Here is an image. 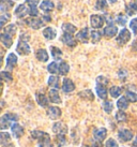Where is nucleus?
Instances as JSON below:
<instances>
[{
    "label": "nucleus",
    "instance_id": "nucleus-8",
    "mask_svg": "<svg viewBox=\"0 0 137 147\" xmlns=\"http://www.w3.org/2000/svg\"><path fill=\"white\" fill-rule=\"evenodd\" d=\"M52 131L56 133L57 135L59 134H63L64 135L68 131V128L63 123H55L54 127H52Z\"/></svg>",
    "mask_w": 137,
    "mask_h": 147
},
{
    "label": "nucleus",
    "instance_id": "nucleus-47",
    "mask_svg": "<svg viewBox=\"0 0 137 147\" xmlns=\"http://www.w3.org/2000/svg\"><path fill=\"white\" fill-rule=\"evenodd\" d=\"M97 84L106 86L107 84H108V80H107L106 78H104V76H99V78H97Z\"/></svg>",
    "mask_w": 137,
    "mask_h": 147
},
{
    "label": "nucleus",
    "instance_id": "nucleus-20",
    "mask_svg": "<svg viewBox=\"0 0 137 147\" xmlns=\"http://www.w3.org/2000/svg\"><path fill=\"white\" fill-rule=\"evenodd\" d=\"M40 9L44 12H50L52 9H54V3H52L50 0H44L42 1L40 4Z\"/></svg>",
    "mask_w": 137,
    "mask_h": 147
},
{
    "label": "nucleus",
    "instance_id": "nucleus-24",
    "mask_svg": "<svg viewBox=\"0 0 137 147\" xmlns=\"http://www.w3.org/2000/svg\"><path fill=\"white\" fill-rule=\"evenodd\" d=\"M62 30L64 31V33H68V34H73L76 32V27L74 25L70 24V23H64L62 25Z\"/></svg>",
    "mask_w": 137,
    "mask_h": 147
},
{
    "label": "nucleus",
    "instance_id": "nucleus-17",
    "mask_svg": "<svg viewBox=\"0 0 137 147\" xmlns=\"http://www.w3.org/2000/svg\"><path fill=\"white\" fill-rule=\"evenodd\" d=\"M12 132H13V135L17 138V139H19L21 135L24 134V128L18 125V123H14L12 126Z\"/></svg>",
    "mask_w": 137,
    "mask_h": 147
},
{
    "label": "nucleus",
    "instance_id": "nucleus-35",
    "mask_svg": "<svg viewBox=\"0 0 137 147\" xmlns=\"http://www.w3.org/2000/svg\"><path fill=\"white\" fill-rule=\"evenodd\" d=\"M109 94H110V96H111L113 98H117L121 94V88L118 87V86H113V87L109 89Z\"/></svg>",
    "mask_w": 137,
    "mask_h": 147
},
{
    "label": "nucleus",
    "instance_id": "nucleus-51",
    "mask_svg": "<svg viewBox=\"0 0 137 147\" xmlns=\"http://www.w3.org/2000/svg\"><path fill=\"white\" fill-rule=\"evenodd\" d=\"M125 76H126V71L125 70H120L119 71V78H122V81H124Z\"/></svg>",
    "mask_w": 137,
    "mask_h": 147
},
{
    "label": "nucleus",
    "instance_id": "nucleus-13",
    "mask_svg": "<svg viewBox=\"0 0 137 147\" xmlns=\"http://www.w3.org/2000/svg\"><path fill=\"white\" fill-rule=\"evenodd\" d=\"M17 63V57L15 54L13 53H10L9 54L8 58H7V67H8V69L12 70Z\"/></svg>",
    "mask_w": 137,
    "mask_h": 147
},
{
    "label": "nucleus",
    "instance_id": "nucleus-55",
    "mask_svg": "<svg viewBox=\"0 0 137 147\" xmlns=\"http://www.w3.org/2000/svg\"><path fill=\"white\" fill-rule=\"evenodd\" d=\"M94 147H102V145L100 143H95L94 144Z\"/></svg>",
    "mask_w": 137,
    "mask_h": 147
},
{
    "label": "nucleus",
    "instance_id": "nucleus-49",
    "mask_svg": "<svg viewBox=\"0 0 137 147\" xmlns=\"http://www.w3.org/2000/svg\"><path fill=\"white\" fill-rule=\"evenodd\" d=\"M105 147H118V144L113 139H109V140H107Z\"/></svg>",
    "mask_w": 137,
    "mask_h": 147
},
{
    "label": "nucleus",
    "instance_id": "nucleus-40",
    "mask_svg": "<svg viewBox=\"0 0 137 147\" xmlns=\"http://www.w3.org/2000/svg\"><path fill=\"white\" fill-rule=\"evenodd\" d=\"M47 70H48V72H50L52 74H55V73H57V72H59V65H57L56 62H52V63L48 65Z\"/></svg>",
    "mask_w": 137,
    "mask_h": 147
},
{
    "label": "nucleus",
    "instance_id": "nucleus-2",
    "mask_svg": "<svg viewBox=\"0 0 137 147\" xmlns=\"http://www.w3.org/2000/svg\"><path fill=\"white\" fill-rule=\"evenodd\" d=\"M130 39H131V32L128 29H122L117 38V43L119 45H124L129 42Z\"/></svg>",
    "mask_w": 137,
    "mask_h": 147
},
{
    "label": "nucleus",
    "instance_id": "nucleus-50",
    "mask_svg": "<svg viewBox=\"0 0 137 147\" xmlns=\"http://www.w3.org/2000/svg\"><path fill=\"white\" fill-rule=\"evenodd\" d=\"M130 27H131V29L134 31V33L137 36V18H135V20H133V21L131 22Z\"/></svg>",
    "mask_w": 137,
    "mask_h": 147
},
{
    "label": "nucleus",
    "instance_id": "nucleus-28",
    "mask_svg": "<svg viewBox=\"0 0 137 147\" xmlns=\"http://www.w3.org/2000/svg\"><path fill=\"white\" fill-rule=\"evenodd\" d=\"M36 101L43 107H46L47 104H48V100H47V98L43 94H36Z\"/></svg>",
    "mask_w": 137,
    "mask_h": 147
},
{
    "label": "nucleus",
    "instance_id": "nucleus-22",
    "mask_svg": "<svg viewBox=\"0 0 137 147\" xmlns=\"http://www.w3.org/2000/svg\"><path fill=\"white\" fill-rule=\"evenodd\" d=\"M49 100L52 101V103H60L61 99L60 96H59V92L57 89H52L49 91Z\"/></svg>",
    "mask_w": 137,
    "mask_h": 147
},
{
    "label": "nucleus",
    "instance_id": "nucleus-5",
    "mask_svg": "<svg viewBox=\"0 0 137 147\" xmlns=\"http://www.w3.org/2000/svg\"><path fill=\"white\" fill-rule=\"evenodd\" d=\"M90 23H91V26L93 28H101L103 24H104V18L100 15H95L93 14L90 17Z\"/></svg>",
    "mask_w": 137,
    "mask_h": 147
},
{
    "label": "nucleus",
    "instance_id": "nucleus-41",
    "mask_svg": "<svg viewBox=\"0 0 137 147\" xmlns=\"http://www.w3.org/2000/svg\"><path fill=\"white\" fill-rule=\"evenodd\" d=\"M1 78L3 80L4 82H12V75H11V73L10 72H7V71H2L1 72Z\"/></svg>",
    "mask_w": 137,
    "mask_h": 147
},
{
    "label": "nucleus",
    "instance_id": "nucleus-45",
    "mask_svg": "<svg viewBox=\"0 0 137 147\" xmlns=\"http://www.w3.org/2000/svg\"><path fill=\"white\" fill-rule=\"evenodd\" d=\"M9 20H10V14H8V13L2 14V15H1V17H0V25H1V27H3L4 24H5Z\"/></svg>",
    "mask_w": 137,
    "mask_h": 147
},
{
    "label": "nucleus",
    "instance_id": "nucleus-7",
    "mask_svg": "<svg viewBox=\"0 0 137 147\" xmlns=\"http://www.w3.org/2000/svg\"><path fill=\"white\" fill-rule=\"evenodd\" d=\"M47 116L50 119H57L61 116V111L59 107L56 106H50L47 109Z\"/></svg>",
    "mask_w": 137,
    "mask_h": 147
},
{
    "label": "nucleus",
    "instance_id": "nucleus-23",
    "mask_svg": "<svg viewBox=\"0 0 137 147\" xmlns=\"http://www.w3.org/2000/svg\"><path fill=\"white\" fill-rule=\"evenodd\" d=\"M36 56L38 58V60H40L42 62H46L48 60V54H47V52L45 49H39L36 52Z\"/></svg>",
    "mask_w": 137,
    "mask_h": 147
},
{
    "label": "nucleus",
    "instance_id": "nucleus-31",
    "mask_svg": "<svg viewBox=\"0 0 137 147\" xmlns=\"http://www.w3.org/2000/svg\"><path fill=\"white\" fill-rule=\"evenodd\" d=\"M68 71H70V65L65 61L61 62L60 65H59V73L61 75H65V74L68 73Z\"/></svg>",
    "mask_w": 137,
    "mask_h": 147
},
{
    "label": "nucleus",
    "instance_id": "nucleus-4",
    "mask_svg": "<svg viewBox=\"0 0 137 147\" xmlns=\"http://www.w3.org/2000/svg\"><path fill=\"white\" fill-rule=\"evenodd\" d=\"M16 51L17 53L20 54V55H28V54H30V46L25 41L19 40L16 46Z\"/></svg>",
    "mask_w": 137,
    "mask_h": 147
},
{
    "label": "nucleus",
    "instance_id": "nucleus-34",
    "mask_svg": "<svg viewBox=\"0 0 137 147\" xmlns=\"http://www.w3.org/2000/svg\"><path fill=\"white\" fill-rule=\"evenodd\" d=\"M10 140H11V135L9 134V133H7V132H1L0 133V142H1L2 145L9 144Z\"/></svg>",
    "mask_w": 137,
    "mask_h": 147
},
{
    "label": "nucleus",
    "instance_id": "nucleus-26",
    "mask_svg": "<svg viewBox=\"0 0 137 147\" xmlns=\"http://www.w3.org/2000/svg\"><path fill=\"white\" fill-rule=\"evenodd\" d=\"M78 96H79V97H81L83 99H86V100H90V101H92L93 99H94L93 92L90 89L83 90V91H81V92L78 94Z\"/></svg>",
    "mask_w": 137,
    "mask_h": 147
},
{
    "label": "nucleus",
    "instance_id": "nucleus-10",
    "mask_svg": "<svg viewBox=\"0 0 137 147\" xmlns=\"http://www.w3.org/2000/svg\"><path fill=\"white\" fill-rule=\"evenodd\" d=\"M61 41L63 42L65 45L70 46V47H74L76 45V40L72 37V34H68V33H64L61 37Z\"/></svg>",
    "mask_w": 137,
    "mask_h": 147
},
{
    "label": "nucleus",
    "instance_id": "nucleus-30",
    "mask_svg": "<svg viewBox=\"0 0 137 147\" xmlns=\"http://www.w3.org/2000/svg\"><path fill=\"white\" fill-rule=\"evenodd\" d=\"M50 52H52V56L54 57V59H60L61 56H62V52H61L60 49H58L56 46H50Z\"/></svg>",
    "mask_w": 137,
    "mask_h": 147
},
{
    "label": "nucleus",
    "instance_id": "nucleus-9",
    "mask_svg": "<svg viewBox=\"0 0 137 147\" xmlns=\"http://www.w3.org/2000/svg\"><path fill=\"white\" fill-rule=\"evenodd\" d=\"M118 32V29L116 26H113V25H108L107 27H105L104 30H103V33H104L105 37L107 38H113L115 37Z\"/></svg>",
    "mask_w": 137,
    "mask_h": 147
},
{
    "label": "nucleus",
    "instance_id": "nucleus-14",
    "mask_svg": "<svg viewBox=\"0 0 137 147\" xmlns=\"http://www.w3.org/2000/svg\"><path fill=\"white\" fill-rule=\"evenodd\" d=\"M88 33H89V30L87 27H86V28H83L79 32L77 33L76 39L79 40L81 42H83V43H87V42H88Z\"/></svg>",
    "mask_w": 137,
    "mask_h": 147
},
{
    "label": "nucleus",
    "instance_id": "nucleus-38",
    "mask_svg": "<svg viewBox=\"0 0 137 147\" xmlns=\"http://www.w3.org/2000/svg\"><path fill=\"white\" fill-rule=\"evenodd\" d=\"M107 8V1L106 0H97V4H95V9L97 10H100V11H103Z\"/></svg>",
    "mask_w": 137,
    "mask_h": 147
},
{
    "label": "nucleus",
    "instance_id": "nucleus-1",
    "mask_svg": "<svg viewBox=\"0 0 137 147\" xmlns=\"http://www.w3.org/2000/svg\"><path fill=\"white\" fill-rule=\"evenodd\" d=\"M31 134L34 139L39 140V144H40V147H52V142H50V138L47 133H45L43 131H39V130H33L31 132Z\"/></svg>",
    "mask_w": 137,
    "mask_h": 147
},
{
    "label": "nucleus",
    "instance_id": "nucleus-54",
    "mask_svg": "<svg viewBox=\"0 0 137 147\" xmlns=\"http://www.w3.org/2000/svg\"><path fill=\"white\" fill-rule=\"evenodd\" d=\"M43 18H44V20L46 22H49V21H50V17H49V16H44Z\"/></svg>",
    "mask_w": 137,
    "mask_h": 147
},
{
    "label": "nucleus",
    "instance_id": "nucleus-32",
    "mask_svg": "<svg viewBox=\"0 0 137 147\" xmlns=\"http://www.w3.org/2000/svg\"><path fill=\"white\" fill-rule=\"evenodd\" d=\"M11 126V120H9L5 116H2L1 119H0V129L1 130H4L9 127Z\"/></svg>",
    "mask_w": 137,
    "mask_h": 147
},
{
    "label": "nucleus",
    "instance_id": "nucleus-58",
    "mask_svg": "<svg viewBox=\"0 0 137 147\" xmlns=\"http://www.w3.org/2000/svg\"><path fill=\"white\" fill-rule=\"evenodd\" d=\"M134 1H135V3H136V4H137V0H134Z\"/></svg>",
    "mask_w": 137,
    "mask_h": 147
},
{
    "label": "nucleus",
    "instance_id": "nucleus-39",
    "mask_svg": "<svg viewBox=\"0 0 137 147\" xmlns=\"http://www.w3.org/2000/svg\"><path fill=\"white\" fill-rule=\"evenodd\" d=\"M101 37H102V33L100 31H97V30H93L92 32H91V39H92L93 43H97V42L100 41Z\"/></svg>",
    "mask_w": 137,
    "mask_h": 147
},
{
    "label": "nucleus",
    "instance_id": "nucleus-44",
    "mask_svg": "<svg viewBox=\"0 0 137 147\" xmlns=\"http://www.w3.org/2000/svg\"><path fill=\"white\" fill-rule=\"evenodd\" d=\"M116 21H117V23L119 25L124 26V25L126 24V16L123 15V14H119V15L117 16V18H116Z\"/></svg>",
    "mask_w": 137,
    "mask_h": 147
},
{
    "label": "nucleus",
    "instance_id": "nucleus-25",
    "mask_svg": "<svg viewBox=\"0 0 137 147\" xmlns=\"http://www.w3.org/2000/svg\"><path fill=\"white\" fill-rule=\"evenodd\" d=\"M97 94L101 99L107 98V90H106V88H105L104 85L97 84Z\"/></svg>",
    "mask_w": 137,
    "mask_h": 147
},
{
    "label": "nucleus",
    "instance_id": "nucleus-56",
    "mask_svg": "<svg viewBox=\"0 0 137 147\" xmlns=\"http://www.w3.org/2000/svg\"><path fill=\"white\" fill-rule=\"evenodd\" d=\"M116 1H117V0H109V2H110V3H115Z\"/></svg>",
    "mask_w": 137,
    "mask_h": 147
},
{
    "label": "nucleus",
    "instance_id": "nucleus-48",
    "mask_svg": "<svg viewBox=\"0 0 137 147\" xmlns=\"http://www.w3.org/2000/svg\"><path fill=\"white\" fill-rule=\"evenodd\" d=\"M64 143H65L64 135H63V134L57 135V144H58V146H62Z\"/></svg>",
    "mask_w": 137,
    "mask_h": 147
},
{
    "label": "nucleus",
    "instance_id": "nucleus-57",
    "mask_svg": "<svg viewBox=\"0 0 137 147\" xmlns=\"http://www.w3.org/2000/svg\"><path fill=\"white\" fill-rule=\"evenodd\" d=\"M81 147H90V146H89V145H83Z\"/></svg>",
    "mask_w": 137,
    "mask_h": 147
},
{
    "label": "nucleus",
    "instance_id": "nucleus-12",
    "mask_svg": "<svg viewBox=\"0 0 137 147\" xmlns=\"http://www.w3.org/2000/svg\"><path fill=\"white\" fill-rule=\"evenodd\" d=\"M118 136L120 138V140L122 142H128V141H130V140L133 138V132L131 130L124 129V130H121L118 133Z\"/></svg>",
    "mask_w": 137,
    "mask_h": 147
},
{
    "label": "nucleus",
    "instance_id": "nucleus-37",
    "mask_svg": "<svg viewBox=\"0 0 137 147\" xmlns=\"http://www.w3.org/2000/svg\"><path fill=\"white\" fill-rule=\"evenodd\" d=\"M3 32L8 33L10 36L15 34V32H16V26H15V25H9L8 27L3 28Z\"/></svg>",
    "mask_w": 137,
    "mask_h": 147
},
{
    "label": "nucleus",
    "instance_id": "nucleus-3",
    "mask_svg": "<svg viewBox=\"0 0 137 147\" xmlns=\"http://www.w3.org/2000/svg\"><path fill=\"white\" fill-rule=\"evenodd\" d=\"M26 23L28 25L30 28L32 29H40L43 27V25H44V21H41L39 18H36V17H31V18H28V20H26Z\"/></svg>",
    "mask_w": 137,
    "mask_h": 147
},
{
    "label": "nucleus",
    "instance_id": "nucleus-19",
    "mask_svg": "<svg viewBox=\"0 0 137 147\" xmlns=\"http://www.w3.org/2000/svg\"><path fill=\"white\" fill-rule=\"evenodd\" d=\"M28 12H29L28 9L26 8V5H24V4H19V5L16 8V10H15V14H16V16L19 17V18L25 17L26 15H27V13Z\"/></svg>",
    "mask_w": 137,
    "mask_h": 147
},
{
    "label": "nucleus",
    "instance_id": "nucleus-43",
    "mask_svg": "<svg viewBox=\"0 0 137 147\" xmlns=\"http://www.w3.org/2000/svg\"><path fill=\"white\" fill-rule=\"evenodd\" d=\"M103 109H104V111L106 113H111V111H113V103L109 102V101H105V102L103 103Z\"/></svg>",
    "mask_w": 137,
    "mask_h": 147
},
{
    "label": "nucleus",
    "instance_id": "nucleus-11",
    "mask_svg": "<svg viewBox=\"0 0 137 147\" xmlns=\"http://www.w3.org/2000/svg\"><path fill=\"white\" fill-rule=\"evenodd\" d=\"M75 89V85L72 82V80L70 78H64L63 80V84H62V90L64 92H72Z\"/></svg>",
    "mask_w": 137,
    "mask_h": 147
},
{
    "label": "nucleus",
    "instance_id": "nucleus-33",
    "mask_svg": "<svg viewBox=\"0 0 137 147\" xmlns=\"http://www.w3.org/2000/svg\"><path fill=\"white\" fill-rule=\"evenodd\" d=\"M60 83V81H59V78L58 76H50V78H48V85L52 86V87H54V88H58L59 87V84Z\"/></svg>",
    "mask_w": 137,
    "mask_h": 147
},
{
    "label": "nucleus",
    "instance_id": "nucleus-46",
    "mask_svg": "<svg viewBox=\"0 0 137 147\" xmlns=\"http://www.w3.org/2000/svg\"><path fill=\"white\" fill-rule=\"evenodd\" d=\"M9 120H11V121H17L18 120V116L16 114H13V113H7V114L4 115Z\"/></svg>",
    "mask_w": 137,
    "mask_h": 147
},
{
    "label": "nucleus",
    "instance_id": "nucleus-52",
    "mask_svg": "<svg viewBox=\"0 0 137 147\" xmlns=\"http://www.w3.org/2000/svg\"><path fill=\"white\" fill-rule=\"evenodd\" d=\"M132 146H133V147H137V138L135 139V141L133 142V144H132Z\"/></svg>",
    "mask_w": 137,
    "mask_h": 147
},
{
    "label": "nucleus",
    "instance_id": "nucleus-29",
    "mask_svg": "<svg viewBox=\"0 0 137 147\" xmlns=\"http://www.w3.org/2000/svg\"><path fill=\"white\" fill-rule=\"evenodd\" d=\"M117 106L119 107V110H126L129 107V102H128V99L126 97H122L118 100Z\"/></svg>",
    "mask_w": 137,
    "mask_h": 147
},
{
    "label": "nucleus",
    "instance_id": "nucleus-21",
    "mask_svg": "<svg viewBox=\"0 0 137 147\" xmlns=\"http://www.w3.org/2000/svg\"><path fill=\"white\" fill-rule=\"evenodd\" d=\"M43 36L47 40H52V39H55V37H56V30L54 28H52V27H47V28H45L43 30Z\"/></svg>",
    "mask_w": 137,
    "mask_h": 147
},
{
    "label": "nucleus",
    "instance_id": "nucleus-6",
    "mask_svg": "<svg viewBox=\"0 0 137 147\" xmlns=\"http://www.w3.org/2000/svg\"><path fill=\"white\" fill-rule=\"evenodd\" d=\"M26 2L29 4V14L32 17L38 16L39 12H38L36 5L39 3V0H26Z\"/></svg>",
    "mask_w": 137,
    "mask_h": 147
},
{
    "label": "nucleus",
    "instance_id": "nucleus-53",
    "mask_svg": "<svg viewBox=\"0 0 137 147\" xmlns=\"http://www.w3.org/2000/svg\"><path fill=\"white\" fill-rule=\"evenodd\" d=\"M2 147H14L12 144H5V145H2Z\"/></svg>",
    "mask_w": 137,
    "mask_h": 147
},
{
    "label": "nucleus",
    "instance_id": "nucleus-18",
    "mask_svg": "<svg viewBox=\"0 0 137 147\" xmlns=\"http://www.w3.org/2000/svg\"><path fill=\"white\" fill-rule=\"evenodd\" d=\"M13 5H14V2H13L12 0H1V1H0V10H1L2 12L9 11Z\"/></svg>",
    "mask_w": 137,
    "mask_h": 147
},
{
    "label": "nucleus",
    "instance_id": "nucleus-36",
    "mask_svg": "<svg viewBox=\"0 0 137 147\" xmlns=\"http://www.w3.org/2000/svg\"><path fill=\"white\" fill-rule=\"evenodd\" d=\"M116 119H117L119 123H124V121H126V119H128V116H126V114H125L124 112L119 111V112H117V114H116Z\"/></svg>",
    "mask_w": 137,
    "mask_h": 147
},
{
    "label": "nucleus",
    "instance_id": "nucleus-15",
    "mask_svg": "<svg viewBox=\"0 0 137 147\" xmlns=\"http://www.w3.org/2000/svg\"><path fill=\"white\" fill-rule=\"evenodd\" d=\"M93 135L97 141H103L107 135V130L105 128H101V129H95L93 131Z\"/></svg>",
    "mask_w": 137,
    "mask_h": 147
},
{
    "label": "nucleus",
    "instance_id": "nucleus-27",
    "mask_svg": "<svg viewBox=\"0 0 137 147\" xmlns=\"http://www.w3.org/2000/svg\"><path fill=\"white\" fill-rule=\"evenodd\" d=\"M125 11H126L129 16H132L137 12V4L135 2H131L125 7Z\"/></svg>",
    "mask_w": 137,
    "mask_h": 147
},
{
    "label": "nucleus",
    "instance_id": "nucleus-42",
    "mask_svg": "<svg viewBox=\"0 0 137 147\" xmlns=\"http://www.w3.org/2000/svg\"><path fill=\"white\" fill-rule=\"evenodd\" d=\"M126 99L131 102H137V94L132 91H126Z\"/></svg>",
    "mask_w": 137,
    "mask_h": 147
},
{
    "label": "nucleus",
    "instance_id": "nucleus-16",
    "mask_svg": "<svg viewBox=\"0 0 137 147\" xmlns=\"http://www.w3.org/2000/svg\"><path fill=\"white\" fill-rule=\"evenodd\" d=\"M1 42H2V44L5 46V47H11L13 44V40H12V36H10L8 33H4L2 32L1 33Z\"/></svg>",
    "mask_w": 137,
    "mask_h": 147
}]
</instances>
